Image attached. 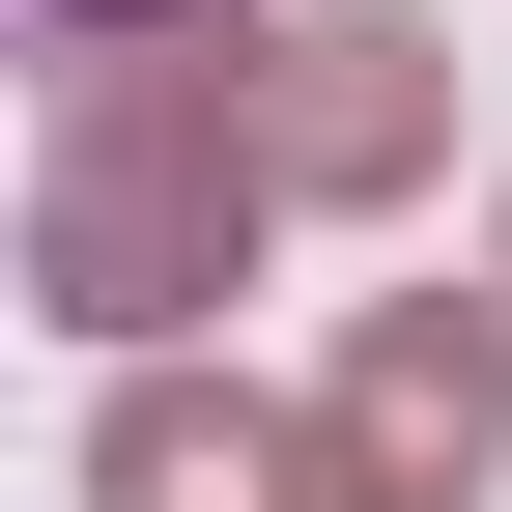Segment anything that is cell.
Instances as JSON below:
<instances>
[{
	"label": "cell",
	"mask_w": 512,
	"mask_h": 512,
	"mask_svg": "<svg viewBox=\"0 0 512 512\" xmlns=\"http://www.w3.org/2000/svg\"><path fill=\"white\" fill-rule=\"evenodd\" d=\"M256 228H285V171H256V57H143V29L57 57V143H29V285H57V342L171 370V342L228 313Z\"/></svg>",
	"instance_id": "obj_1"
},
{
	"label": "cell",
	"mask_w": 512,
	"mask_h": 512,
	"mask_svg": "<svg viewBox=\"0 0 512 512\" xmlns=\"http://www.w3.org/2000/svg\"><path fill=\"white\" fill-rule=\"evenodd\" d=\"M313 427H342L370 512H484L512 484V285H370L342 370H313Z\"/></svg>",
	"instance_id": "obj_2"
},
{
	"label": "cell",
	"mask_w": 512,
	"mask_h": 512,
	"mask_svg": "<svg viewBox=\"0 0 512 512\" xmlns=\"http://www.w3.org/2000/svg\"><path fill=\"white\" fill-rule=\"evenodd\" d=\"M256 171H285V200H427V171H456V57H427L399 0L256 29Z\"/></svg>",
	"instance_id": "obj_3"
},
{
	"label": "cell",
	"mask_w": 512,
	"mask_h": 512,
	"mask_svg": "<svg viewBox=\"0 0 512 512\" xmlns=\"http://www.w3.org/2000/svg\"><path fill=\"white\" fill-rule=\"evenodd\" d=\"M86 512H370V484H342V427L256 399V370H114L86 399Z\"/></svg>",
	"instance_id": "obj_4"
},
{
	"label": "cell",
	"mask_w": 512,
	"mask_h": 512,
	"mask_svg": "<svg viewBox=\"0 0 512 512\" xmlns=\"http://www.w3.org/2000/svg\"><path fill=\"white\" fill-rule=\"evenodd\" d=\"M57 29H200V0H57Z\"/></svg>",
	"instance_id": "obj_5"
},
{
	"label": "cell",
	"mask_w": 512,
	"mask_h": 512,
	"mask_svg": "<svg viewBox=\"0 0 512 512\" xmlns=\"http://www.w3.org/2000/svg\"><path fill=\"white\" fill-rule=\"evenodd\" d=\"M484 285H512V200H484Z\"/></svg>",
	"instance_id": "obj_6"
}]
</instances>
